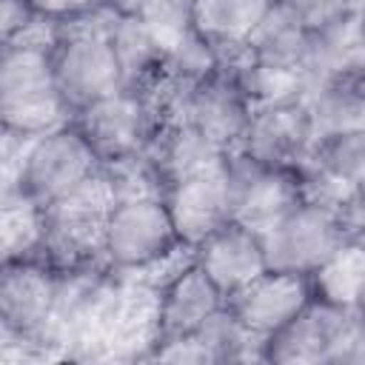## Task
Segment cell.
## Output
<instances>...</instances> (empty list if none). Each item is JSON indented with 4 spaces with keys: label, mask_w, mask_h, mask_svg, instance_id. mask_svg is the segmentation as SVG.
I'll return each instance as SVG.
<instances>
[{
    "label": "cell",
    "mask_w": 365,
    "mask_h": 365,
    "mask_svg": "<svg viewBox=\"0 0 365 365\" xmlns=\"http://www.w3.org/2000/svg\"><path fill=\"white\" fill-rule=\"evenodd\" d=\"M34 9L43 14V20L48 23H68L74 17H83V14H91L108 3H120V0H31Z\"/></svg>",
    "instance_id": "obj_27"
},
{
    "label": "cell",
    "mask_w": 365,
    "mask_h": 365,
    "mask_svg": "<svg viewBox=\"0 0 365 365\" xmlns=\"http://www.w3.org/2000/svg\"><path fill=\"white\" fill-rule=\"evenodd\" d=\"M311 299L314 288L308 277L268 268L234 297H228V305L240 322L265 345V339L282 331Z\"/></svg>",
    "instance_id": "obj_15"
},
{
    "label": "cell",
    "mask_w": 365,
    "mask_h": 365,
    "mask_svg": "<svg viewBox=\"0 0 365 365\" xmlns=\"http://www.w3.org/2000/svg\"><path fill=\"white\" fill-rule=\"evenodd\" d=\"M345 240L336 205L314 197H305L262 234L268 268L302 277H311Z\"/></svg>",
    "instance_id": "obj_8"
},
{
    "label": "cell",
    "mask_w": 365,
    "mask_h": 365,
    "mask_svg": "<svg viewBox=\"0 0 365 365\" xmlns=\"http://www.w3.org/2000/svg\"><path fill=\"white\" fill-rule=\"evenodd\" d=\"M63 299V271L46 257H11L0 265V342L3 356L17 351L40 356L51 348V331Z\"/></svg>",
    "instance_id": "obj_4"
},
{
    "label": "cell",
    "mask_w": 365,
    "mask_h": 365,
    "mask_svg": "<svg viewBox=\"0 0 365 365\" xmlns=\"http://www.w3.org/2000/svg\"><path fill=\"white\" fill-rule=\"evenodd\" d=\"M308 40H311V26L285 0H274L268 14L257 26L254 37L248 40L245 51L259 66L294 77L299 86H305L302 68H305Z\"/></svg>",
    "instance_id": "obj_17"
},
{
    "label": "cell",
    "mask_w": 365,
    "mask_h": 365,
    "mask_svg": "<svg viewBox=\"0 0 365 365\" xmlns=\"http://www.w3.org/2000/svg\"><path fill=\"white\" fill-rule=\"evenodd\" d=\"M356 314L365 319V288H362V294H359V302H356Z\"/></svg>",
    "instance_id": "obj_29"
},
{
    "label": "cell",
    "mask_w": 365,
    "mask_h": 365,
    "mask_svg": "<svg viewBox=\"0 0 365 365\" xmlns=\"http://www.w3.org/2000/svg\"><path fill=\"white\" fill-rule=\"evenodd\" d=\"M191 259L208 274V279L228 297L268 271L262 234L240 220H228L191 248Z\"/></svg>",
    "instance_id": "obj_16"
},
{
    "label": "cell",
    "mask_w": 365,
    "mask_h": 365,
    "mask_svg": "<svg viewBox=\"0 0 365 365\" xmlns=\"http://www.w3.org/2000/svg\"><path fill=\"white\" fill-rule=\"evenodd\" d=\"M225 294L191 259V254L154 282V339L168 342L197 334L222 305Z\"/></svg>",
    "instance_id": "obj_12"
},
{
    "label": "cell",
    "mask_w": 365,
    "mask_h": 365,
    "mask_svg": "<svg viewBox=\"0 0 365 365\" xmlns=\"http://www.w3.org/2000/svg\"><path fill=\"white\" fill-rule=\"evenodd\" d=\"M251 111L254 100L245 94L234 71L225 63H220L211 74L185 88V97L174 120H185L220 151L234 154L248 128Z\"/></svg>",
    "instance_id": "obj_11"
},
{
    "label": "cell",
    "mask_w": 365,
    "mask_h": 365,
    "mask_svg": "<svg viewBox=\"0 0 365 365\" xmlns=\"http://www.w3.org/2000/svg\"><path fill=\"white\" fill-rule=\"evenodd\" d=\"M356 31H359V46H362V54H365V9H362V14H359Z\"/></svg>",
    "instance_id": "obj_28"
},
{
    "label": "cell",
    "mask_w": 365,
    "mask_h": 365,
    "mask_svg": "<svg viewBox=\"0 0 365 365\" xmlns=\"http://www.w3.org/2000/svg\"><path fill=\"white\" fill-rule=\"evenodd\" d=\"M71 120L88 137L103 165L145 154L163 125V117L148 91L128 86L88 103L86 108L74 111Z\"/></svg>",
    "instance_id": "obj_7"
},
{
    "label": "cell",
    "mask_w": 365,
    "mask_h": 365,
    "mask_svg": "<svg viewBox=\"0 0 365 365\" xmlns=\"http://www.w3.org/2000/svg\"><path fill=\"white\" fill-rule=\"evenodd\" d=\"M108 37L123 71V86L128 88H148L165 63L163 48L151 37V31L143 26V20L123 3L114 6L108 20Z\"/></svg>",
    "instance_id": "obj_19"
},
{
    "label": "cell",
    "mask_w": 365,
    "mask_h": 365,
    "mask_svg": "<svg viewBox=\"0 0 365 365\" xmlns=\"http://www.w3.org/2000/svg\"><path fill=\"white\" fill-rule=\"evenodd\" d=\"M114 202V188L106 168L74 188L71 194L43 205V248L46 257L60 271L106 268L103 265V228L108 208Z\"/></svg>",
    "instance_id": "obj_6"
},
{
    "label": "cell",
    "mask_w": 365,
    "mask_h": 365,
    "mask_svg": "<svg viewBox=\"0 0 365 365\" xmlns=\"http://www.w3.org/2000/svg\"><path fill=\"white\" fill-rule=\"evenodd\" d=\"M51 37H54V26L31 37L3 43V54H0L3 134L34 137L40 131H48L71 120V111L60 94L51 63Z\"/></svg>",
    "instance_id": "obj_3"
},
{
    "label": "cell",
    "mask_w": 365,
    "mask_h": 365,
    "mask_svg": "<svg viewBox=\"0 0 365 365\" xmlns=\"http://www.w3.org/2000/svg\"><path fill=\"white\" fill-rule=\"evenodd\" d=\"M356 308L328 305L311 299L282 331L262 345V362L274 365H334L339 342L354 319Z\"/></svg>",
    "instance_id": "obj_14"
},
{
    "label": "cell",
    "mask_w": 365,
    "mask_h": 365,
    "mask_svg": "<svg viewBox=\"0 0 365 365\" xmlns=\"http://www.w3.org/2000/svg\"><path fill=\"white\" fill-rule=\"evenodd\" d=\"M311 29L351 20L365 9V0H285Z\"/></svg>",
    "instance_id": "obj_25"
},
{
    "label": "cell",
    "mask_w": 365,
    "mask_h": 365,
    "mask_svg": "<svg viewBox=\"0 0 365 365\" xmlns=\"http://www.w3.org/2000/svg\"><path fill=\"white\" fill-rule=\"evenodd\" d=\"M6 185L3 194H26L48 205L103 171V160L74 120H66L34 137L3 134Z\"/></svg>",
    "instance_id": "obj_1"
},
{
    "label": "cell",
    "mask_w": 365,
    "mask_h": 365,
    "mask_svg": "<svg viewBox=\"0 0 365 365\" xmlns=\"http://www.w3.org/2000/svg\"><path fill=\"white\" fill-rule=\"evenodd\" d=\"M191 254L177 234L163 191L114 197L103 228V265L114 277H145L168 271Z\"/></svg>",
    "instance_id": "obj_2"
},
{
    "label": "cell",
    "mask_w": 365,
    "mask_h": 365,
    "mask_svg": "<svg viewBox=\"0 0 365 365\" xmlns=\"http://www.w3.org/2000/svg\"><path fill=\"white\" fill-rule=\"evenodd\" d=\"M234 174V220L265 234L279 222L294 205H299L308 191L299 168L262 165L242 154H231Z\"/></svg>",
    "instance_id": "obj_13"
},
{
    "label": "cell",
    "mask_w": 365,
    "mask_h": 365,
    "mask_svg": "<svg viewBox=\"0 0 365 365\" xmlns=\"http://www.w3.org/2000/svg\"><path fill=\"white\" fill-rule=\"evenodd\" d=\"M120 3H125V0H120Z\"/></svg>",
    "instance_id": "obj_30"
},
{
    "label": "cell",
    "mask_w": 365,
    "mask_h": 365,
    "mask_svg": "<svg viewBox=\"0 0 365 365\" xmlns=\"http://www.w3.org/2000/svg\"><path fill=\"white\" fill-rule=\"evenodd\" d=\"M308 279L317 299L339 308H356L365 288V242L345 240Z\"/></svg>",
    "instance_id": "obj_21"
},
{
    "label": "cell",
    "mask_w": 365,
    "mask_h": 365,
    "mask_svg": "<svg viewBox=\"0 0 365 365\" xmlns=\"http://www.w3.org/2000/svg\"><path fill=\"white\" fill-rule=\"evenodd\" d=\"M274 0H194L197 31L225 60L248 46Z\"/></svg>",
    "instance_id": "obj_20"
},
{
    "label": "cell",
    "mask_w": 365,
    "mask_h": 365,
    "mask_svg": "<svg viewBox=\"0 0 365 365\" xmlns=\"http://www.w3.org/2000/svg\"><path fill=\"white\" fill-rule=\"evenodd\" d=\"M317 137L302 94L279 97L254 106L248 128L237 145V154L282 168H302L311 157Z\"/></svg>",
    "instance_id": "obj_10"
},
{
    "label": "cell",
    "mask_w": 365,
    "mask_h": 365,
    "mask_svg": "<svg viewBox=\"0 0 365 365\" xmlns=\"http://www.w3.org/2000/svg\"><path fill=\"white\" fill-rule=\"evenodd\" d=\"M43 248V205L26 194H3L0 205V251L3 259L34 257Z\"/></svg>",
    "instance_id": "obj_23"
},
{
    "label": "cell",
    "mask_w": 365,
    "mask_h": 365,
    "mask_svg": "<svg viewBox=\"0 0 365 365\" xmlns=\"http://www.w3.org/2000/svg\"><path fill=\"white\" fill-rule=\"evenodd\" d=\"M163 197L174 217L177 234L185 248L202 242L211 231L234 220V174H231V154L222 160L182 174L165 182Z\"/></svg>",
    "instance_id": "obj_9"
},
{
    "label": "cell",
    "mask_w": 365,
    "mask_h": 365,
    "mask_svg": "<svg viewBox=\"0 0 365 365\" xmlns=\"http://www.w3.org/2000/svg\"><path fill=\"white\" fill-rule=\"evenodd\" d=\"M123 6L143 20L165 57L200 37L194 0H125Z\"/></svg>",
    "instance_id": "obj_22"
},
{
    "label": "cell",
    "mask_w": 365,
    "mask_h": 365,
    "mask_svg": "<svg viewBox=\"0 0 365 365\" xmlns=\"http://www.w3.org/2000/svg\"><path fill=\"white\" fill-rule=\"evenodd\" d=\"M302 100L317 140L365 128V74L319 80L302 88Z\"/></svg>",
    "instance_id": "obj_18"
},
{
    "label": "cell",
    "mask_w": 365,
    "mask_h": 365,
    "mask_svg": "<svg viewBox=\"0 0 365 365\" xmlns=\"http://www.w3.org/2000/svg\"><path fill=\"white\" fill-rule=\"evenodd\" d=\"M336 217L348 240L365 242V182L342 191V197L336 200Z\"/></svg>",
    "instance_id": "obj_26"
},
{
    "label": "cell",
    "mask_w": 365,
    "mask_h": 365,
    "mask_svg": "<svg viewBox=\"0 0 365 365\" xmlns=\"http://www.w3.org/2000/svg\"><path fill=\"white\" fill-rule=\"evenodd\" d=\"M114 6L117 3H108L91 14L54 26L51 63L60 94L71 114L123 88V71L108 37V20Z\"/></svg>",
    "instance_id": "obj_5"
},
{
    "label": "cell",
    "mask_w": 365,
    "mask_h": 365,
    "mask_svg": "<svg viewBox=\"0 0 365 365\" xmlns=\"http://www.w3.org/2000/svg\"><path fill=\"white\" fill-rule=\"evenodd\" d=\"M51 26L54 23L43 20L31 0H0V46L40 34Z\"/></svg>",
    "instance_id": "obj_24"
}]
</instances>
